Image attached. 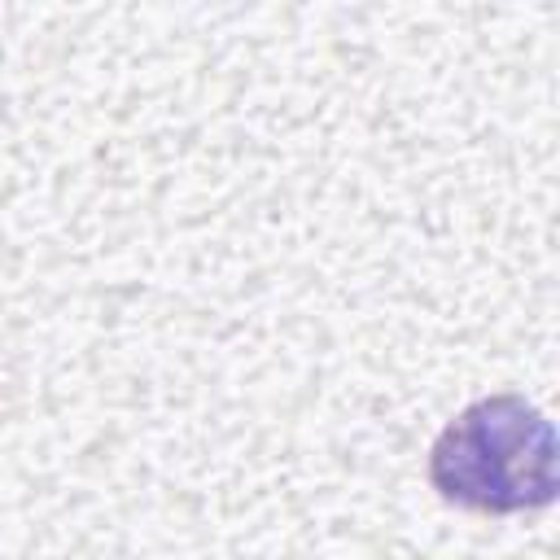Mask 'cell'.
I'll list each match as a JSON object with an SVG mask.
<instances>
[{"instance_id":"1","label":"cell","mask_w":560,"mask_h":560,"mask_svg":"<svg viewBox=\"0 0 560 560\" xmlns=\"http://www.w3.org/2000/svg\"><path fill=\"white\" fill-rule=\"evenodd\" d=\"M429 486L472 512H525L556 499V429L516 389L468 402L429 446Z\"/></svg>"}]
</instances>
